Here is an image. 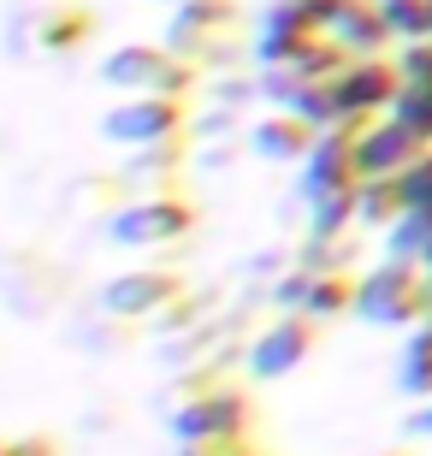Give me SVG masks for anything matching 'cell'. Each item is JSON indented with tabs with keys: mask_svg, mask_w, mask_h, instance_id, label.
Returning <instances> with one entry per match:
<instances>
[{
	"mask_svg": "<svg viewBox=\"0 0 432 456\" xmlns=\"http://www.w3.org/2000/svg\"><path fill=\"white\" fill-rule=\"evenodd\" d=\"M95 36H101V12L89 0H30L6 24V48L66 60V53H84Z\"/></svg>",
	"mask_w": 432,
	"mask_h": 456,
	"instance_id": "1",
	"label": "cell"
},
{
	"mask_svg": "<svg viewBox=\"0 0 432 456\" xmlns=\"http://www.w3.org/2000/svg\"><path fill=\"white\" fill-rule=\"evenodd\" d=\"M172 444L183 439H249L255 433V397L232 379H196L183 403L167 415Z\"/></svg>",
	"mask_w": 432,
	"mask_h": 456,
	"instance_id": "2",
	"label": "cell"
},
{
	"mask_svg": "<svg viewBox=\"0 0 432 456\" xmlns=\"http://www.w3.org/2000/svg\"><path fill=\"white\" fill-rule=\"evenodd\" d=\"M95 77L113 89L118 102L125 95H190L201 84V71L190 60H178L167 42H125V48H113L95 66Z\"/></svg>",
	"mask_w": 432,
	"mask_h": 456,
	"instance_id": "3",
	"label": "cell"
},
{
	"mask_svg": "<svg viewBox=\"0 0 432 456\" xmlns=\"http://www.w3.org/2000/svg\"><path fill=\"white\" fill-rule=\"evenodd\" d=\"M355 314L367 326H385V332H397V326L415 332L432 314V279L420 267H409V261H379L355 290Z\"/></svg>",
	"mask_w": 432,
	"mask_h": 456,
	"instance_id": "4",
	"label": "cell"
},
{
	"mask_svg": "<svg viewBox=\"0 0 432 456\" xmlns=\"http://www.w3.org/2000/svg\"><path fill=\"white\" fill-rule=\"evenodd\" d=\"M196 225L201 208L183 190H167V196H136L131 208H118L107 220V243L113 249H167V243H183Z\"/></svg>",
	"mask_w": 432,
	"mask_h": 456,
	"instance_id": "5",
	"label": "cell"
},
{
	"mask_svg": "<svg viewBox=\"0 0 432 456\" xmlns=\"http://www.w3.org/2000/svg\"><path fill=\"white\" fill-rule=\"evenodd\" d=\"M101 136L113 149H154V142L190 136V95H125L101 113Z\"/></svg>",
	"mask_w": 432,
	"mask_h": 456,
	"instance_id": "6",
	"label": "cell"
},
{
	"mask_svg": "<svg viewBox=\"0 0 432 456\" xmlns=\"http://www.w3.org/2000/svg\"><path fill=\"white\" fill-rule=\"evenodd\" d=\"M183 297H190L183 273H172V267H131V273H118V279L101 285V314H107V321H125V326H143V321L154 326L160 314H172Z\"/></svg>",
	"mask_w": 432,
	"mask_h": 456,
	"instance_id": "7",
	"label": "cell"
},
{
	"mask_svg": "<svg viewBox=\"0 0 432 456\" xmlns=\"http://www.w3.org/2000/svg\"><path fill=\"white\" fill-rule=\"evenodd\" d=\"M403 95L397 60H349L344 71L332 77V107H338V131H362L373 118H385Z\"/></svg>",
	"mask_w": 432,
	"mask_h": 456,
	"instance_id": "8",
	"label": "cell"
},
{
	"mask_svg": "<svg viewBox=\"0 0 432 456\" xmlns=\"http://www.w3.org/2000/svg\"><path fill=\"white\" fill-rule=\"evenodd\" d=\"M314 350H320V321H308V314H279L266 332H255L249 373L255 379H284V373H297Z\"/></svg>",
	"mask_w": 432,
	"mask_h": 456,
	"instance_id": "9",
	"label": "cell"
},
{
	"mask_svg": "<svg viewBox=\"0 0 432 456\" xmlns=\"http://www.w3.org/2000/svg\"><path fill=\"white\" fill-rule=\"evenodd\" d=\"M420 154H427V142H420L409 125H397L391 113L355 131V172H362V178H403Z\"/></svg>",
	"mask_w": 432,
	"mask_h": 456,
	"instance_id": "10",
	"label": "cell"
},
{
	"mask_svg": "<svg viewBox=\"0 0 432 456\" xmlns=\"http://www.w3.org/2000/svg\"><path fill=\"white\" fill-rule=\"evenodd\" d=\"M355 290H362V279H349V273H297L279 285V303L284 314H308L326 326L338 314H355Z\"/></svg>",
	"mask_w": 432,
	"mask_h": 456,
	"instance_id": "11",
	"label": "cell"
},
{
	"mask_svg": "<svg viewBox=\"0 0 432 456\" xmlns=\"http://www.w3.org/2000/svg\"><path fill=\"white\" fill-rule=\"evenodd\" d=\"M349 190H362L355 131H326L314 142V154L302 160V196H308V202H326V196H349Z\"/></svg>",
	"mask_w": 432,
	"mask_h": 456,
	"instance_id": "12",
	"label": "cell"
},
{
	"mask_svg": "<svg viewBox=\"0 0 432 456\" xmlns=\"http://www.w3.org/2000/svg\"><path fill=\"white\" fill-rule=\"evenodd\" d=\"M320 136H326V131H314L308 118L273 107V113H261L249 125V154H255V160H266V167H297V160H308V154H314Z\"/></svg>",
	"mask_w": 432,
	"mask_h": 456,
	"instance_id": "13",
	"label": "cell"
},
{
	"mask_svg": "<svg viewBox=\"0 0 432 456\" xmlns=\"http://www.w3.org/2000/svg\"><path fill=\"white\" fill-rule=\"evenodd\" d=\"M183 167H190V136H172V142H154V149H131V160H125V178H131L136 196H167V190H178Z\"/></svg>",
	"mask_w": 432,
	"mask_h": 456,
	"instance_id": "14",
	"label": "cell"
},
{
	"mask_svg": "<svg viewBox=\"0 0 432 456\" xmlns=\"http://www.w3.org/2000/svg\"><path fill=\"white\" fill-rule=\"evenodd\" d=\"M332 42L349 53V60H379L397 36H391V24H385L379 0H355V6H349V12L332 24Z\"/></svg>",
	"mask_w": 432,
	"mask_h": 456,
	"instance_id": "15",
	"label": "cell"
},
{
	"mask_svg": "<svg viewBox=\"0 0 432 456\" xmlns=\"http://www.w3.org/2000/svg\"><path fill=\"white\" fill-rule=\"evenodd\" d=\"M160 42H167L172 53H178V60H190V66L196 71H214V66H237V36H219V30H190V24H178V18H172L167 24V36H160Z\"/></svg>",
	"mask_w": 432,
	"mask_h": 456,
	"instance_id": "16",
	"label": "cell"
},
{
	"mask_svg": "<svg viewBox=\"0 0 432 456\" xmlns=\"http://www.w3.org/2000/svg\"><path fill=\"white\" fill-rule=\"evenodd\" d=\"M403 214H409V202H403L397 178H362V190H355V225H367V232H391Z\"/></svg>",
	"mask_w": 432,
	"mask_h": 456,
	"instance_id": "17",
	"label": "cell"
},
{
	"mask_svg": "<svg viewBox=\"0 0 432 456\" xmlns=\"http://www.w3.org/2000/svg\"><path fill=\"white\" fill-rule=\"evenodd\" d=\"M397 391L415 397V403L432 397V314L409 332V344H403V355H397Z\"/></svg>",
	"mask_w": 432,
	"mask_h": 456,
	"instance_id": "18",
	"label": "cell"
},
{
	"mask_svg": "<svg viewBox=\"0 0 432 456\" xmlns=\"http://www.w3.org/2000/svg\"><path fill=\"white\" fill-rule=\"evenodd\" d=\"M427 243H432V208H409V214L385 232V261H409V267H420Z\"/></svg>",
	"mask_w": 432,
	"mask_h": 456,
	"instance_id": "19",
	"label": "cell"
},
{
	"mask_svg": "<svg viewBox=\"0 0 432 456\" xmlns=\"http://www.w3.org/2000/svg\"><path fill=\"white\" fill-rule=\"evenodd\" d=\"M71 196H77V208H95V214H107V220H113L118 208L136 202V190H131L125 172H89L84 184H71Z\"/></svg>",
	"mask_w": 432,
	"mask_h": 456,
	"instance_id": "20",
	"label": "cell"
},
{
	"mask_svg": "<svg viewBox=\"0 0 432 456\" xmlns=\"http://www.w3.org/2000/svg\"><path fill=\"white\" fill-rule=\"evenodd\" d=\"M178 24H190V30H219V36H237V24H243V0H183Z\"/></svg>",
	"mask_w": 432,
	"mask_h": 456,
	"instance_id": "21",
	"label": "cell"
},
{
	"mask_svg": "<svg viewBox=\"0 0 432 456\" xmlns=\"http://www.w3.org/2000/svg\"><path fill=\"white\" fill-rule=\"evenodd\" d=\"M379 12L397 42H427L432 36V0H379Z\"/></svg>",
	"mask_w": 432,
	"mask_h": 456,
	"instance_id": "22",
	"label": "cell"
},
{
	"mask_svg": "<svg viewBox=\"0 0 432 456\" xmlns=\"http://www.w3.org/2000/svg\"><path fill=\"white\" fill-rule=\"evenodd\" d=\"M391 118H397V125H409V131H415L420 142L432 149V84L427 89H403L397 107H391Z\"/></svg>",
	"mask_w": 432,
	"mask_h": 456,
	"instance_id": "23",
	"label": "cell"
},
{
	"mask_svg": "<svg viewBox=\"0 0 432 456\" xmlns=\"http://www.w3.org/2000/svg\"><path fill=\"white\" fill-rule=\"evenodd\" d=\"M397 77H403V89H427L432 84V36H427V42H403Z\"/></svg>",
	"mask_w": 432,
	"mask_h": 456,
	"instance_id": "24",
	"label": "cell"
},
{
	"mask_svg": "<svg viewBox=\"0 0 432 456\" xmlns=\"http://www.w3.org/2000/svg\"><path fill=\"white\" fill-rule=\"evenodd\" d=\"M397 184H403V202H409V208H432V149L420 154L409 172H403Z\"/></svg>",
	"mask_w": 432,
	"mask_h": 456,
	"instance_id": "25",
	"label": "cell"
},
{
	"mask_svg": "<svg viewBox=\"0 0 432 456\" xmlns=\"http://www.w3.org/2000/svg\"><path fill=\"white\" fill-rule=\"evenodd\" d=\"M0 456H66L53 433H0Z\"/></svg>",
	"mask_w": 432,
	"mask_h": 456,
	"instance_id": "26",
	"label": "cell"
},
{
	"mask_svg": "<svg viewBox=\"0 0 432 456\" xmlns=\"http://www.w3.org/2000/svg\"><path fill=\"white\" fill-rule=\"evenodd\" d=\"M243 451H255L249 439H183V444H172V456H243Z\"/></svg>",
	"mask_w": 432,
	"mask_h": 456,
	"instance_id": "27",
	"label": "cell"
},
{
	"mask_svg": "<svg viewBox=\"0 0 432 456\" xmlns=\"http://www.w3.org/2000/svg\"><path fill=\"white\" fill-rule=\"evenodd\" d=\"M403 427H409L415 439H432V397H427V403H415V409H409V421H403Z\"/></svg>",
	"mask_w": 432,
	"mask_h": 456,
	"instance_id": "28",
	"label": "cell"
},
{
	"mask_svg": "<svg viewBox=\"0 0 432 456\" xmlns=\"http://www.w3.org/2000/svg\"><path fill=\"white\" fill-rule=\"evenodd\" d=\"M420 273H427V279H432V243H427V255H420Z\"/></svg>",
	"mask_w": 432,
	"mask_h": 456,
	"instance_id": "29",
	"label": "cell"
},
{
	"mask_svg": "<svg viewBox=\"0 0 432 456\" xmlns=\"http://www.w3.org/2000/svg\"><path fill=\"white\" fill-rule=\"evenodd\" d=\"M154 6H172V12H178V6H183V0H154Z\"/></svg>",
	"mask_w": 432,
	"mask_h": 456,
	"instance_id": "30",
	"label": "cell"
},
{
	"mask_svg": "<svg viewBox=\"0 0 432 456\" xmlns=\"http://www.w3.org/2000/svg\"><path fill=\"white\" fill-rule=\"evenodd\" d=\"M379 456H409V451H379Z\"/></svg>",
	"mask_w": 432,
	"mask_h": 456,
	"instance_id": "31",
	"label": "cell"
},
{
	"mask_svg": "<svg viewBox=\"0 0 432 456\" xmlns=\"http://www.w3.org/2000/svg\"><path fill=\"white\" fill-rule=\"evenodd\" d=\"M243 456H261V451H243Z\"/></svg>",
	"mask_w": 432,
	"mask_h": 456,
	"instance_id": "32",
	"label": "cell"
}]
</instances>
